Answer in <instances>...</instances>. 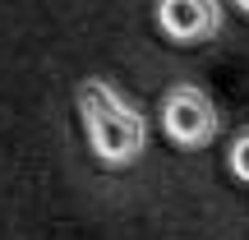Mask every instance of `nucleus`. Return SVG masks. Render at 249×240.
Returning a JSON list of instances; mask_svg holds the SVG:
<instances>
[{
  "instance_id": "1",
  "label": "nucleus",
  "mask_w": 249,
  "mask_h": 240,
  "mask_svg": "<svg viewBox=\"0 0 249 240\" xmlns=\"http://www.w3.org/2000/svg\"><path fill=\"white\" fill-rule=\"evenodd\" d=\"M79 116H83V129H88V143L97 152V162H107V166H129L148 148V120H143V111L129 107L102 79L79 83Z\"/></svg>"
},
{
  "instance_id": "5",
  "label": "nucleus",
  "mask_w": 249,
  "mask_h": 240,
  "mask_svg": "<svg viewBox=\"0 0 249 240\" xmlns=\"http://www.w3.org/2000/svg\"><path fill=\"white\" fill-rule=\"evenodd\" d=\"M235 5H240V9H245V14H249V0H235Z\"/></svg>"
},
{
  "instance_id": "2",
  "label": "nucleus",
  "mask_w": 249,
  "mask_h": 240,
  "mask_svg": "<svg viewBox=\"0 0 249 240\" xmlns=\"http://www.w3.org/2000/svg\"><path fill=\"white\" fill-rule=\"evenodd\" d=\"M217 107L208 102L203 88L194 83H176V88L161 97V129L176 148H203L217 139Z\"/></svg>"
},
{
  "instance_id": "3",
  "label": "nucleus",
  "mask_w": 249,
  "mask_h": 240,
  "mask_svg": "<svg viewBox=\"0 0 249 240\" xmlns=\"http://www.w3.org/2000/svg\"><path fill=\"white\" fill-rule=\"evenodd\" d=\"M157 28L171 42H208L222 28L217 0H157Z\"/></svg>"
},
{
  "instance_id": "4",
  "label": "nucleus",
  "mask_w": 249,
  "mask_h": 240,
  "mask_svg": "<svg viewBox=\"0 0 249 240\" xmlns=\"http://www.w3.org/2000/svg\"><path fill=\"white\" fill-rule=\"evenodd\" d=\"M231 171H235L240 180H249V129L231 143Z\"/></svg>"
}]
</instances>
